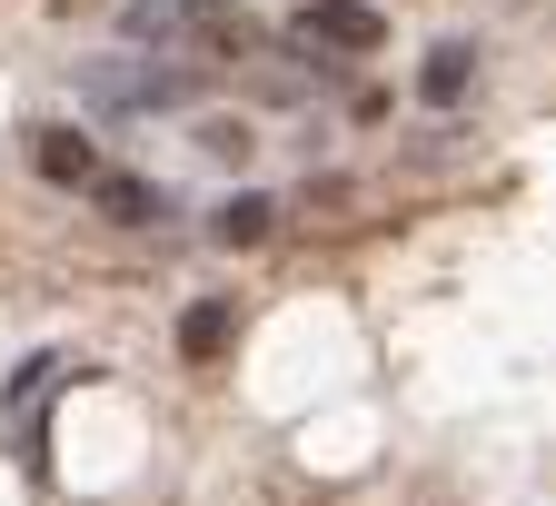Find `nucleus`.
<instances>
[{
  "mask_svg": "<svg viewBox=\"0 0 556 506\" xmlns=\"http://www.w3.org/2000/svg\"><path fill=\"white\" fill-rule=\"evenodd\" d=\"M199 69H160V60H110L90 69V110H189Z\"/></svg>",
  "mask_w": 556,
  "mask_h": 506,
  "instance_id": "f03ea898",
  "label": "nucleus"
},
{
  "mask_svg": "<svg viewBox=\"0 0 556 506\" xmlns=\"http://www.w3.org/2000/svg\"><path fill=\"white\" fill-rule=\"evenodd\" d=\"M467 90H477V40H438L428 69H417V100H428V110H457Z\"/></svg>",
  "mask_w": 556,
  "mask_h": 506,
  "instance_id": "0eeeda50",
  "label": "nucleus"
},
{
  "mask_svg": "<svg viewBox=\"0 0 556 506\" xmlns=\"http://www.w3.org/2000/svg\"><path fill=\"white\" fill-rule=\"evenodd\" d=\"M179 40L208 50V60H258L268 50V30L239 11V0H179Z\"/></svg>",
  "mask_w": 556,
  "mask_h": 506,
  "instance_id": "7ed1b4c3",
  "label": "nucleus"
},
{
  "mask_svg": "<svg viewBox=\"0 0 556 506\" xmlns=\"http://www.w3.org/2000/svg\"><path fill=\"white\" fill-rule=\"evenodd\" d=\"M30 169H40L50 189H90L110 160H100V139H90V129H70V119H40V129H30Z\"/></svg>",
  "mask_w": 556,
  "mask_h": 506,
  "instance_id": "20e7f679",
  "label": "nucleus"
},
{
  "mask_svg": "<svg viewBox=\"0 0 556 506\" xmlns=\"http://www.w3.org/2000/svg\"><path fill=\"white\" fill-rule=\"evenodd\" d=\"M80 199L100 208L110 229H160V219H169V189H150V179H129V169H100V179H90Z\"/></svg>",
  "mask_w": 556,
  "mask_h": 506,
  "instance_id": "39448f33",
  "label": "nucleus"
},
{
  "mask_svg": "<svg viewBox=\"0 0 556 506\" xmlns=\"http://www.w3.org/2000/svg\"><path fill=\"white\" fill-rule=\"evenodd\" d=\"M199 150H208V160H249L258 139H249V119H199Z\"/></svg>",
  "mask_w": 556,
  "mask_h": 506,
  "instance_id": "9d476101",
  "label": "nucleus"
},
{
  "mask_svg": "<svg viewBox=\"0 0 556 506\" xmlns=\"http://www.w3.org/2000/svg\"><path fill=\"white\" fill-rule=\"evenodd\" d=\"M50 378H60V357H30V368H21V378H11V407H21V417H30V407H40V397H50Z\"/></svg>",
  "mask_w": 556,
  "mask_h": 506,
  "instance_id": "9b49d317",
  "label": "nucleus"
},
{
  "mask_svg": "<svg viewBox=\"0 0 556 506\" xmlns=\"http://www.w3.org/2000/svg\"><path fill=\"white\" fill-rule=\"evenodd\" d=\"M129 40H179V0H129Z\"/></svg>",
  "mask_w": 556,
  "mask_h": 506,
  "instance_id": "1a4fd4ad",
  "label": "nucleus"
},
{
  "mask_svg": "<svg viewBox=\"0 0 556 506\" xmlns=\"http://www.w3.org/2000/svg\"><path fill=\"white\" fill-rule=\"evenodd\" d=\"M289 50L299 60H378L388 50V11H368V0H299Z\"/></svg>",
  "mask_w": 556,
  "mask_h": 506,
  "instance_id": "f257e3e1",
  "label": "nucleus"
},
{
  "mask_svg": "<svg viewBox=\"0 0 556 506\" xmlns=\"http://www.w3.org/2000/svg\"><path fill=\"white\" fill-rule=\"evenodd\" d=\"M50 11H80V0H50Z\"/></svg>",
  "mask_w": 556,
  "mask_h": 506,
  "instance_id": "f8f14e48",
  "label": "nucleus"
},
{
  "mask_svg": "<svg viewBox=\"0 0 556 506\" xmlns=\"http://www.w3.org/2000/svg\"><path fill=\"white\" fill-rule=\"evenodd\" d=\"M278 229V199L268 189H239V199H219V219H208V239H229V249H258Z\"/></svg>",
  "mask_w": 556,
  "mask_h": 506,
  "instance_id": "6e6552de",
  "label": "nucleus"
},
{
  "mask_svg": "<svg viewBox=\"0 0 556 506\" xmlns=\"http://www.w3.org/2000/svg\"><path fill=\"white\" fill-rule=\"evenodd\" d=\"M229 338H239V299H199V308H179V357H189V368H219Z\"/></svg>",
  "mask_w": 556,
  "mask_h": 506,
  "instance_id": "423d86ee",
  "label": "nucleus"
}]
</instances>
